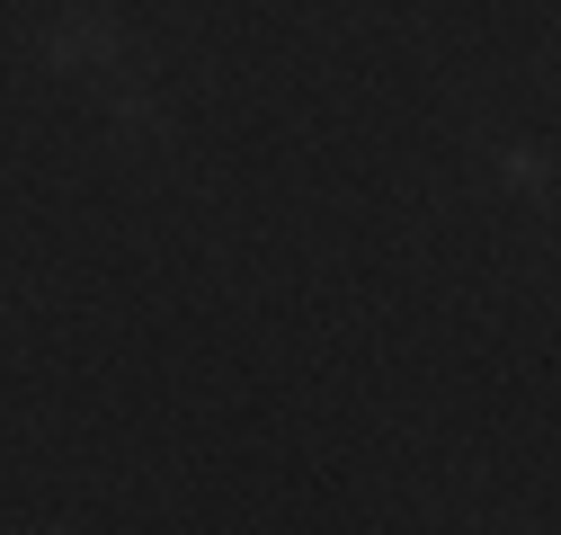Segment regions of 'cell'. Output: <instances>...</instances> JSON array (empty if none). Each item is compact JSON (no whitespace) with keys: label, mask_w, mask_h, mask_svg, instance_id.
<instances>
[{"label":"cell","mask_w":561,"mask_h":535,"mask_svg":"<svg viewBox=\"0 0 561 535\" xmlns=\"http://www.w3.org/2000/svg\"><path fill=\"white\" fill-rule=\"evenodd\" d=\"M54 62H62V72H125V45H116V27L99 19V10H72V19H62L54 27Z\"/></svg>","instance_id":"1"}]
</instances>
